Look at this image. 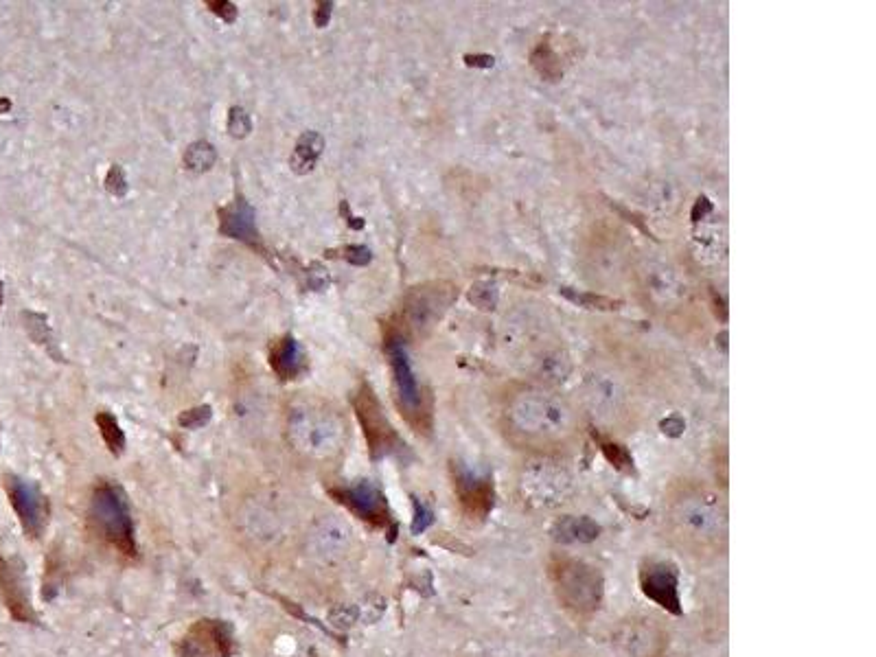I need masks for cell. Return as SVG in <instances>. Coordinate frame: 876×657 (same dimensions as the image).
Wrapping results in <instances>:
<instances>
[{
  "mask_svg": "<svg viewBox=\"0 0 876 657\" xmlns=\"http://www.w3.org/2000/svg\"><path fill=\"white\" fill-rule=\"evenodd\" d=\"M500 428L517 449L539 456H557L579 443V414L570 403L544 388L513 390L500 406Z\"/></svg>",
  "mask_w": 876,
  "mask_h": 657,
  "instance_id": "obj_1",
  "label": "cell"
},
{
  "mask_svg": "<svg viewBox=\"0 0 876 657\" xmlns=\"http://www.w3.org/2000/svg\"><path fill=\"white\" fill-rule=\"evenodd\" d=\"M662 526L668 544L697 563H712L728 550V506L703 484H679L666 495Z\"/></svg>",
  "mask_w": 876,
  "mask_h": 657,
  "instance_id": "obj_2",
  "label": "cell"
},
{
  "mask_svg": "<svg viewBox=\"0 0 876 657\" xmlns=\"http://www.w3.org/2000/svg\"><path fill=\"white\" fill-rule=\"evenodd\" d=\"M548 576L563 612L576 620L592 618L603 605L605 581L603 574L590 561L557 555L548 563Z\"/></svg>",
  "mask_w": 876,
  "mask_h": 657,
  "instance_id": "obj_3",
  "label": "cell"
},
{
  "mask_svg": "<svg viewBox=\"0 0 876 657\" xmlns=\"http://www.w3.org/2000/svg\"><path fill=\"white\" fill-rule=\"evenodd\" d=\"M88 528L92 535L106 541L125 557H136V533L130 511V502L123 489L114 482H99L90 495L88 506Z\"/></svg>",
  "mask_w": 876,
  "mask_h": 657,
  "instance_id": "obj_4",
  "label": "cell"
},
{
  "mask_svg": "<svg viewBox=\"0 0 876 657\" xmlns=\"http://www.w3.org/2000/svg\"><path fill=\"white\" fill-rule=\"evenodd\" d=\"M386 353L390 368H393L395 403L401 417L406 419L414 432L428 436L434 428V406L430 390L419 384V379L410 366L408 351L399 338L386 340Z\"/></svg>",
  "mask_w": 876,
  "mask_h": 657,
  "instance_id": "obj_5",
  "label": "cell"
},
{
  "mask_svg": "<svg viewBox=\"0 0 876 657\" xmlns=\"http://www.w3.org/2000/svg\"><path fill=\"white\" fill-rule=\"evenodd\" d=\"M353 410L357 414V421L362 425L368 452H371L373 460L399 452L403 447L401 438L386 419L382 403H379V399L375 397V390L366 382H362L360 388L355 390Z\"/></svg>",
  "mask_w": 876,
  "mask_h": 657,
  "instance_id": "obj_6",
  "label": "cell"
},
{
  "mask_svg": "<svg viewBox=\"0 0 876 657\" xmlns=\"http://www.w3.org/2000/svg\"><path fill=\"white\" fill-rule=\"evenodd\" d=\"M3 487L9 498L11 509L16 511L22 533L27 539H42L46 526H49V500L33 480L20 478L16 474L3 476Z\"/></svg>",
  "mask_w": 876,
  "mask_h": 657,
  "instance_id": "obj_7",
  "label": "cell"
},
{
  "mask_svg": "<svg viewBox=\"0 0 876 657\" xmlns=\"http://www.w3.org/2000/svg\"><path fill=\"white\" fill-rule=\"evenodd\" d=\"M235 653V629L226 620L202 618L176 642L178 657H233Z\"/></svg>",
  "mask_w": 876,
  "mask_h": 657,
  "instance_id": "obj_8",
  "label": "cell"
},
{
  "mask_svg": "<svg viewBox=\"0 0 876 657\" xmlns=\"http://www.w3.org/2000/svg\"><path fill=\"white\" fill-rule=\"evenodd\" d=\"M520 489L528 504L537 509H555L572 493V476L563 467L541 460L524 469Z\"/></svg>",
  "mask_w": 876,
  "mask_h": 657,
  "instance_id": "obj_9",
  "label": "cell"
},
{
  "mask_svg": "<svg viewBox=\"0 0 876 657\" xmlns=\"http://www.w3.org/2000/svg\"><path fill=\"white\" fill-rule=\"evenodd\" d=\"M0 601L16 622L40 625V616L31 603L27 566L18 555L5 557L0 552Z\"/></svg>",
  "mask_w": 876,
  "mask_h": 657,
  "instance_id": "obj_10",
  "label": "cell"
},
{
  "mask_svg": "<svg viewBox=\"0 0 876 657\" xmlns=\"http://www.w3.org/2000/svg\"><path fill=\"white\" fill-rule=\"evenodd\" d=\"M452 298L454 292L447 283H428L414 287L408 294L406 303H403V322H406V327L412 333L425 336L443 318L447 307L452 305Z\"/></svg>",
  "mask_w": 876,
  "mask_h": 657,
  "instance_id": "obj_11",
  "label": "cell"
},
{
  "mask_svg": "<svg viewBox=\"0 0 876 657\" xmlns=\"http://www.w3.org/2000/svg\"><path fill=\"white\" fill-rule=\"evenodd\" d=\"M614 640L627 657H664L668 651V631L660 620L636 616L622 622Z\"/></svg>",
  "mask_w": 876,
  "mask_h": 657,
  "instance_id": "obj_12",
  "label": "cell"
},
{
  "mask_svg": "<svg viewBox=\"0 0 876 657\" xmlns=\"http://www.w3.org/2000/svg\"><path fill=\"white\" fill-rule=\"evenodd\" d=\"M329 495L344 509L351 511L357 520L375 528H386L390 524L386 495L371 480H360L355 484H347V487H331Z\"/></svg>",
  "mask_w": 876,
  "mask_h": 657,
  "instance_id": "obj_13",
  "label": "cell"
},
{
  "mask_svg": "<svg viewBox=\"0 0 876 657\" xmlns=\"http://www.w3.org/2000/svg\"><path fill=\"white\" fill-rule=\"evenodd\" d=\"M219 233L237 239L252 250H259L263 257H268V250H265L255 224V209L244 198H237L233 204L219 209Z\"/></svg>",
  "mask_w": 876,
  "mask_h": 657,
  "instance_id": "obj_14",
  "label": "cell"
},
{
  "mask_svg": "<svg viewBox=\"0 0 876 657\" xmlns=\"http://www.w3.org/2000/svg\"><path fill=\"white\" fill-rule=\"evenodd\" d=\"M270 366L276 377L283 382H292L307 373V355L294 336H283L270 347Z\"/></svg>",
  "mask_w": 876,
  "mask_h": 657,
  "instance_id": "obj_15",
  "label": "cell"
},
{
  "mask_svg": "<svg viewBox=\"0 0 876 657\" xmlns=\"http://www.w3.org/2000/svg\"><path fill=\"white\" fill-rule=\"evenodd\" d=\"M454 487L458 491L460 504H463V509L469 515H484V511L489 509L491 491H489L487 480H482L476 474H471L469 469L456 467L454 469Z\"/></svg>",
  "mask_w": 876,
  "mask_h": 657,
  "instance_id": "obj_16",
  "label": "cell"
},
{
  "mask_svg": "<svg viewBox=\"0 0 876 657\" xmlns=\"http://www.w3.org/2000/svg\"><path fill=\"white\" fill-rule=\"evenodd\" d=\"M322 145H325L322 143V136L316 132H305L301 138H298L294 156L290 160L294 171H298V174H305V171L314 169L316 160L322 152Z\"/></svg>",
  "mask_w": 876,
  "mask_h": 657,
  "instance_id": "obj_17",
  "label": "cell"
},
{
  "mask_svg": "<svg viewBox=\"0 0 876 657\" xmlns=\"http://www.w3.org/2000/svg\"><path fill=\"white\" fill-rule=\"evenodd\" d=\"M95 423H97V428H99V432L103 436V441H106V445L110 449V454L112 456H121L125 452V434L121 430L119 421L114 419L110 412H97Z\"/></svg>",
  "mask_w": 876,
  "mask_h": 657,
  "instance_id": "obj_18",
  "label": "cell"
},
{
  "mask_svg": "<svg viewBox=\"0 0 876 657\" xmlns=\"http://www.w3.org/2000/svg\"><path fill=\"white\" fill-rule=\"evenodd\" d=\"M215 158H217L215 147L211 143L200 141V143H193L187 149V154H184V163H187V167L193 171H206V169L213 167Z\"/></svg>",
  "mask_w": 876,
  "mask_h": 657,
  "instance_id": "obj_19",
  "label": "cell"
},
{
  "mask_svg": "<svg viewBox=\"0 0 876 657\" xmlns=\"http://www.w3.org/2000/svg\"><path fill=\"white\" fill-rule=\"evenodd\" d=\"M211 417H213L211 406H198V408L184 410L178 417V425L184 430H200L211 421Z\"/></svg>",
  "mask_w": 876,
  "mask_h": 657,
  "instance_id": "obj_20",
  "label": "cell"
},
{
  "mask_svg": "<svg viewBox=\"0 0 876 657\" xmlns=\"http://www.w3.org/2000/svg\"><path fill=\"white\" fill-rule=\"evenodd\" d=\"M106 189L112 195H117V198H121V195L128 193V180H125V174H123V169L119 165H112L110 167L108 178H106Z\"/></svg>",
  "mask_w": 876,
  "mask_h": 657,
  "instance_id": "obj_21",
  "label": "cell"
},
{
  "mask_svg": "<svg viewBox=\"0 0 876 657\" xmlns=\"http://www.w3.org/2000/svg\"><path fill=\"white\" fill-rule=\"evenodd\" d=\"M228 130H230V134L233 136H246L248 132H250V119H248V114L241 110V108H233L230 110V123H228Z\"/></svg>",
  "mask_w": 876,
  "mask_h": 657,
  "instance_id": "obj_22",
  "label": "cell"
},
{
  "mask_svg": "<svg viewBox=\"0 0 876 657\" xmlns=\"http://www.w3.org/2000/svg\"><path fill=\"white\" fill-rule=\"evenodd\" d=\"M206 7H211L213 14L222 16L226 22H233L237 18V7L230 0H209Z\"/></svg>",
  "mask_w": 876,
  "mask_h": 657,
  "instance_id": "obj_23",
  "label": "cell"
},
{
  "mask_svg": "<svg viewBox=\"0 0 876 657\" xmlns=\"http://www.w3.org/2000/svg\"><path fill=\"white\" fill-rule=\"evenodd\" d=\"M342 257L353 265H366L368 261H371V250L364 248V246H347L342 250Z\"/></svg>",
  "mask_w": 876,
  "mask_h": 657,
  "instance_id": "obj_24",
  "label": "cell"
},
{
  "mask_svg": "<svg viewBox=\"0 0 876 657\" xmlns=\"http://www.w3.org/2000/svg\"><path fill=\"white\" fill-rule=\"evenodd\" d=\"M414 506H417V520H414L412 530L414 533H421V530L430 524V513L423 509V504L419 500H414Z\"/></svg>",
  "mask_w": 876,
  "mask_h": 657,
  "instance_id": "obj_25",
  "label": "cell"
},
{
  "mask_svg": "<svg viewBox=\"0 0 876 657\" xmlns=\"http://www.w3.org/2000/svg\"><path fill=\"white\" fill-rule=\"evenodd\" d=\"M331 9H333V3H318V9H316V16H314V22H316V27H327V22H329V18H331Z\"/></svg>",
  "mask_w": 876,
  "mask_h": 657,
  "instance_id": "obj_26",
  "label": "cell"
},
{
  "mask_svg": "<svg viewBox=\"0 0 876 657\" xmlns=\"http://www.w3.org/2000/svg\"><path fill=\"white\" fill-rule=\"evenodd\" d=\"M0 305H3V283H0Z\"/></svg>",
  "mask_w": 876,
  "mask_h": 657,
  "instance_id": "obj_27",
  "label": "cell"
}]
</instances>
